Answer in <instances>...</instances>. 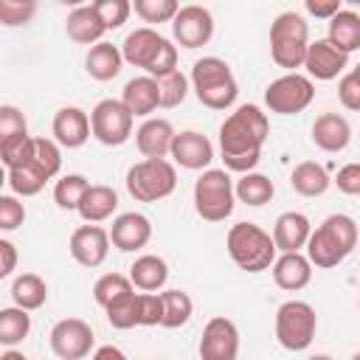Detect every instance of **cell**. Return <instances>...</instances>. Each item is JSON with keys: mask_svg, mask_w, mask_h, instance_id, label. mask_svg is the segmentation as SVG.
<instances>
[{"mask_svg": "<svg viewBox=\"0 0 360 360\" xmlns=\"http://www.w3.org/2000/svg\"><path fill=\"white\" fill-rule=\"evenodd\" d=\"M132 292H135L132 278H129V276H121V273H104V276L93 284V298H96V304L104 307V309L112 307L115 301L132 295Z\"/></svg>", "mask_w": 360, "mask_h": 360, "instance_id": "cell-34", "label": "cell"}, {"mask_svg": "<svg viewBox=\"0 0 360 360\" xmlns=\"http://www.w3.org/2000/svg\"><path fill=\"white\" fill-rule=\"evenodd\" d=\"M87 188H90V180L84 174H65L53 186V200L62 211H79Z\"/></svg>", "mask_w": 360, "mask_h": 360, "instance_id": "cell-36", "label": "cell"}, {"mask_svg": "<svg viewBox=\"0 0 360 360\" xmlns=\"http://www.w3.org/2000/svg\"><path fill=\"white\" fill-rule=\"evenodd\" d=\"M225 248L228 256L233 259L236 267H242L245 273H262L270 270L273 262L278 259V248L273 242V236L267 231H262L253 222H236L231 225L228 236H225Z\"/></svg>", "mask_w": 360, "mask_h": 360, "instance_id": "cell-3", "label": "cell"}, {"mask_svg": "<svg viewBox=\"0 0 360 360\" xmlns=\"http://www.w3.org/2000/svg\"><path fill=\"white\" fill-rule=\"evenodd\" d=\"M332 183L338 186V191H343V194H349V197H360V163H346V166H340Z\"/></svg>", "mask_w": 360, "mask_h": 360, "instance_id": "cell-50", "label": "cell"}, {"mask_svg": "<svg viewBox=\"0 0 360 360\" xmlns=\"http://www.w3.org/2000/svg\"><path fill=\"white\" fill-rule=\"evenodd\" d=\"M273 281L287 292H298L312 281V262L307 253H281L273 262Z\"/></svg>", "mask_w": 360, "mask_h": 360, "instance_id": "cell-21", "label": "cell"}, {"mask_svg": "<svg viewBox=\"0 0 360 360\" xmlns=\"http://www.w3.org/2000/svg\"><path fill=\"white\" fill-rule=\"evenodd\" d=\"M307 360H332L329 354H312V357H307Z\"/></svg>", "mask_w": 360, "mask_h": 360, "instance_id": "cell-55", "label": "cell"}, {"mask_svg": "<svg viewBox=\"0 0 360 360\" xmlns=\"http://www.w3.org/2000/svg\"><path fill=\"white\" fill-rule=\"evenodd\" d=\"M135 115L121 104V98H101L90 112L93 138L104 146H121L132 135Z\"/></svg>", "mask_w": 360, "mask_h": 360, "instance_id": "cell-8", "label": "cell"}, {"mask_svg": "<svg viewBox=\"0 0 360 360\" xmlns=\"http://www.w3.org/2000/svg\"><path fill=\"white\" fill-rule=\"evenodd\" d=\"M31 332V315L28 309L20 307H6L0 309V343L6 349H14L17 343H22Z\"/></svg>", "mask_w": 360, "mask_h": 360, "instance_id": "cell-33", "label": "cell"}, {"mask_svg": "<svg viewBox=\"0 0 360 360\" xmlns=\"http://www.w3.org/2000/svg\"><path fill=\"white\" fill-rule=\"evenodd\" d=\"M93 329L82 318H62L51 329V352L59 360H82L93 349Z\"/></svg>", "mask_w": 360, "mask_h": 360, "instance_id": "cell-9", "label": "cell"}, {"mask_svg": "<svg viewBox=\"0 0 360 360\" xmlns=\"http://www.w3.org/2000/svg\"><path fill=\"white\" fill-rule=\"evenodd\" d=\"M233 191H236V200L250 205V208H259L264 202L273 200L276 194V186L267 174H259V172H250V174H242L236 183H233Z\"/></svg>", "mask_w": 360, "mask_h": 360, "instance_id": "cell-31", "label": "cell"}, {"mask_svg": "<svg viewBox=\"0 0 360 360\" xmlns=\"http://www.w3.org/2000/svg\"><path fill=\"white\" fill-rule=\"evenodd\" d=\"M129 278H132L135 290H141V292H158V290H163V284L169 278V264L160 256H155V253H143V256H138L132 262Z\"/></svg>", "mask_w": 360, "mask_h": 360, "instance_id": "cell-26", "label": "cell"}, {"mask_svg": "<svg viewBox=\"0 0 360 360\" xmlns=\"http://www.w3.org/2000/svg\"><path fill=\"white\" fill-rule=\"evenodd\" d=\"M138 298H141V326H160L163 323L160 292H138Z\"/></svg>", "mask_w": 360, "mask_h": 360, "instance_id": "cell-48", "label": "cell"}, {"mask_svg": "<svg viewBox=\"0 0 360 360\" xmlns=\"http://www.w3.org/2000/svg\"><path fill=\"white\" fill-rule=\"evenodd\" d=\"M25 222V205L14 194L0 197V228L3 231H17Z\"/></svg>", "mask_w": 360, "mask_h": 360, "instance_id": "cell-47", "label": "cell"}, {"mask_svg": "<svg viewBox=\"0 0 360 360\" xmlns=\"http://www.w3.org/2000/svg\"><path fill=\"white\" fill-rule=\"evenodd\" d=\"M17 267V248L11 239H0V278H8Z\"/></svg>", "mask_w": 360, "mask_h": 360, "instance_id": "cell-52", "label": "cell"}, {"mask_svg": "<svg viewBox=\"0 0 360 360\" xmlns=\"http://www.w3.org/2000/svg\"><path fill=\"white\" fill-rule=\"evenodd\" d=\"M304 8H307L312 17L332 20V17L343 8V3H340V0H307V3H304Z\"/></svg>", "mask_w": 360, "mask_h": 360, "instance_id": "cell-51", "label": "cell"}, {"mask_svg": "<svg viewBox=\"0 0 360 360\" xmlns=\"http://www.w3.org/2000/svg\"><path fill=\"white\" fill-rule=\"evenodd\" d=\"M290 186H292L301 197H321V194H326V188L332 186V177H329V172H326L321 163L304 160V163H298V166L292 169Z\"/></svg>", "mask_w": 360, "mask_h": 360, "instance_id": "cell-29", "label": "cell"}, {"mask_svg": "<svg viewBox=\"0 0 360 360\" xmlns=\"http://www.w3.org/2000/svg\"><path fill=\"white\" fill-rule=\"evenodd\" d=\"M158 84H160V107H180L186 101V96H188V84L191 82H188L186 73L174 70V73L158 79Z\"/></svg>", "mask_w": 360, "mask_h": 360, "instance_id": "cell-43", "label": "cell"}, {"mask_svg": "<svg viewBox=\"0 0 360 360\" xmlns=\"http://www.w3.org/2000/svg\"><path fill=\"white\" fill-rule=\"evenodd\" d=\"M318 315L307 301H284L276 309V340L287 352H304L315 340Z\"/></svg>", "mask_w": 360, "mask_h": 360, "instance_id": "cell-6", "label": "cell"}, {"mask_svg": "<svg viewBox=\"0 0 360 360\" xmlns=\"http://www.w3.org/2000/svg\"><path fill=\"white\" fill-rule=\"evenodd\" d=\"M338 242L346 253H352L357 248V222L349 217V214H329L323 222H321Z\"/></svg>", "mask_w": 360, "mask_h": 360, "instance_id": "cell-42", "label": "cell"}, {"mask_svg": "<svg viewBox=\"0 0 360 360\" xmlns=\"http://www.w3.org/2000/svg\"><path fill=\"white\" fill-rule=\"evenodd\" d=\"M104 312H107L110 326H115V329H135V326H141V298H138V292L115 301Z\"/></svg>", "mask_w": 360, "mask_h": 360, "instance_id": "cell-39", "label": "cell"}, {"mask_svg": "<svg viewBox=\"0 0 360 360\" xmlns=\"http://www.w3.org/2000/svg\"><path fill=\"white\" fill-rule=\"evenodd\" d=\"M93 360H129L118 346H98L93 352Z\"/></svg>", "mask_w": 360, "mask_h": 360, "instance_id": "cell-53", "label": "cell"}, {"mask_svg": "<svg viewBox=\"0 0 360 360\" xmlns=\"http://www.w3.org/2000/svg\"><path fill=\"white\" fill-rule=\"evenodd\" d=\"M326 39L340 48L343 53H352L360 48V14L352 8H340L332 20H329V31Z\"/></svg>", "mask_w": 360, "mask_h": 360, "instance_id": "cell-27", "label": "cell"}, {"mask_svg": "<svg viewBox=\"0 0 360 360\" xmlns=\"http://www.w3.org/2000/svg\"><path fill=\"white\" fill-rule=\"evenodd\" d=\"M163 329H180L191 321L194 315V301L186 290H163Z\"/></svg>", "mask_w": 360, "mask_h": 360, "instance_id": "cell-32", "label": "cell"}, {"mask_svg": "<svg viewBox=\"0 0 360 360\" xmlns=\"http://www.w3.org/2000/svg\"><path fill=\"white\" fill-rule=\"evenodd\" d=\"M309 42H270V56L278 68H287L295 73V68H304Z\"/></svg>", "mask_w": 360, "mask_h": 360, "instance_id": "cell-41", "label": "cell"}, {"mask_svg": "<svg viewBox=\"0 0 360 360\" xmlns=\"http://www.w3.org/2000/svg\"><path fill=\"white\" fill-rule=\"evenodd\" d=\"M121 65H124V56H121V48L112 45V42H98L87 51L84 56V70L90 73V79L96 82H110L121 73Z\"/></svg>", "mask_w": 360, "mask_h": 360, "instance_id": "cell-24", "label": "cell"}, {"mask_svg": "<svg viewBox=\"0 0 360 360\" xmlns=\"http://www.w3.org/2000/svg\"><path fill=\"white\" fill-rule=\"evenodd\" d=\"M191 90L208 110H228L239 96V84L231 73V65L219 56H202L191 68Z\"/></svg>", "mask_w": 360, "mask_h": 360, "instance_id": "cell-2", "label": "cell"}, {"mask_svg": "<svg viewBox=\"0 0 360 360\" xmlns=\"http://www.w3.org/2000/svg\"><path fill=\"white\" fill-rule=\"evenodd\" d=\"M11 301H14V307L28 309V312L39 309V307L48 301V284H45V278L37 276V273H22V276H17V278L11 281Z\"/></svg>", "mask_w": 360, "mask_h": 360, "instance_id": "cell-30", "label": "cell"}, {"mask_svg": "<svg viewBox=\"0 0 360 360\" xmlns=\"http://www.w3.org/2000/svg\"><path fill=\"white\" fill-rule=\"evenodd\" d=\"M352 360H360V352H354V354H352Z\"/></svg>", "mask_w": 360, "mask_h": 360, "instance_id": "cell-56", "label": "cell"}, {"mask_svg": "<svg viewBox=\"0 0 360 360\" xmlns=\"http://www.w3.org/2000/svg\"><path fill=\"white\" fill-rule=\"evenodd\" d=\"M93 8H96V14L101 17L104 28H107V31H115V28H121V25L129 20L132 3H127V0H96Z\"/></svg>", "mask_w": 360, "mask_h": 360, "instance_id": "cell-44", "label": "cell"}, {"mask_svg": "<svg viewBox=\"0 0 360 360\" xmlns=\"http://www.w3.org/2000/svg\"><path fill=\"white\" fill-rule=\"evenodd\" d=\"M22 135H28L25 115L14 104H3L0 107V143L3 141H14V138H22Z\"/></svg>", "mask_w": 360, "mask_h": 360, "instance_id": "cell-46", "label": "cell"}, {"mask_svg": "<svg viewBox=\"0 0 360 360\" xmlns=\"http://www.w3.org/2000/svg\"><path fill=\"white\" fill-rule=\"evenodd\" d=\"M110 253V231H104L101 225H79L70 233V256L82 264V267H98L104 264Z\"/></svg>", "mask_w": 360, "mask_h": 360, "instance_id": "cell-13", "label": "cell"}, {"mask_svg": "<svg viewBox=\"0 0 360 360\" xmlns=\"http://www.w3.org/2000/svg\"><path fill=\"white\" fill-rule=\"evenodd\" d=\"M352 141V127L338 112H323L312 124V143L323 152H343Z\"/></svg>", "mask_w": 360, "mask_h": 360, "instance_id": "cell-22", "label": "cell"}, {"mask_svg": "<svg viewBox=\"0 0 360 360\" xmlns=\"http://www.w3.org/2000/svg\"><path fill=\"white\" fill-rule=\"evenodd\" d=\"M152 239V222L138 214V211H127V214H118L112 219V228H110V242L112 248L124 250V253H132V250H141L146 248Z\"/></svg>", "mask_w": 360, "mask_h": 360, "instance_id": "cell-16", "label": "cell"}, {"mask_svg": "<svg viewBox=\"0 0 360 360\" xmlns=\"http://www.w3.org/2000/svg\"><path fill=\"white\" fill-rule=\"evenodd\" d=\"M338 98L346 110H354L360 112V73H346L340 76V84H338Z\"/></svg>", "mask_w": 360, "mask_h": 360, "instance_id": "cell-49", "label": "cell"}, {"mask_svg": "<svg viewBox=\"0 0 360 360\" xmlns=\"http://www.w3.org/2000/svg\"><path fill=\"white\" fill-rule=\"evenodd\" d=\"M34 14H37L34 0H0V22L8 25V28L28 25Z\"/></svg>", "mask_w": 360, "mask_h": 360, "instance_id": "cell-45", "label": "cell"}, {"mask_svg": "<svg viewBox=\"0 0 360 360\" xmlns=\"http://www.w3.org/2000/svg\"><path fill=\"white\" fill-rule=\"evenodd\" d=\"M239 357V329L231 318L217 315L202 326L200 360H236Z\"/></svg>", "mask_w": 360, "mask_h": 360, "instance_id": "cell-10", "label": "cell"}, {"mask_svg": "<svg viewBox=\"0 0 360 360\" xmlns=\"http://www.w3.org/2000/svg\"><path fill=\"white\" fill-rule=\"evenodd\" d=\"M172 34L183 48H202L214 37V17L202 6H180L177 17L172 20Z\"/></svg>", "mask_w": 360, "mask_h": 360, "instance_id": "cell-11", "label": "cell"}, {"mask_svg": "<svg viewBox=\"0 0 360 360\" xmlns=\"http://www.w3.org/2000/svg\"><path fill=\"white\" fill-rule=\"evenodd\" d=\"M118 208V194L112 186H104V183H96L87 188L82 205H79V217L87 222V225H96V222H104L115 214Z\"/></svg>", "mask_w": 360, "mask_h": 360, "instance_id": "cell-25", "label": "cell"}, {"mask_svg": "<svg viewBox=\"0 0 360 360\" xmlns=\"http://www.w3.org/2000/svg\"><path fill=\"white\" fill-rule=\"evenodd\" d=\"M121 104L135 115V118H149L160 107V84L152 76H135L124 84Z\"/></svg>", "mask_w": 360, "mask_h": 360, "instance_id": "cell-20", "label": "cell"}, {"mask_svg": "<svg viewBox=\"0 0 360 360\" xmlns=\"http://www.w3.org/2000/svg\"><path fill=\"white\" fill-rule=\"evenodd\" d=\"M132 8L143 22L155 25V22H172L180 11V3H174V0H135Z\"/></svg>", "mask_w": 360, "mask_h": 360, "instance_id": "cell-40", "label": "cell"}, {"mask_svg": "<svg viewBox=\"0 0 360 360\" xmlns=\"http://www.w3.org/2000/svg\"><path fill=\"white\" fill-rule=\"evenodd\" d=\"M354 73H360V65H357V68H354Z\"/></svg>", "mask_w": 360, "mask_h": 360, "instance_id": "cell-57", "label": "cell"}, {"mask_svg": "<svg viewBox=\"0 0 360 360\" xmlns=\"http://www.w3.org/2000/svg\"><path fill=\"white\" fill-rule=\"evenodd\" d=\"M174 127L166 118H146L135 129V146L146 160H166L174 143Z\"/></svg>", "mask_w": 360, "mask_h": 360, "instance_id": "cell-15", "label": "cell"}, {"mask_svg": "<svg viewBox=\"0 0 360 360\" xmlns=\"http://www.w3.org/2000/svg\"><path fill=\"white\" fill-rule=\"evenodd\" d=\"M236 191L228 169H205L194 183V208L208 222H222L233 214Z\"/></svg>", "mask_w": 360, "mask_h": 360, "instance_id": "cell-4", "label": "cell"}, {"mask_svg": "<svg viewBox=\"0 0 360 360\" xmlns=\"http://www.w3.org/2000/svg\"><path fill=\"white\" fill-rule=\"evenodd\" d=\"M309 236H312V222L307 214H301V211L278 214V219L273 225V242H276L278 253H301V248H307Z\"/></svg>", "mask_w": 360, "mask_h": 360, "instance_id": "cell-18", "label": "cell"}, {"mask_svg": "<svg viewBox=\"0 0 360 360\" xmlns=\"http://www.w3.org/2000/svg\"><path fill=\"white\" fill-rule=\"evenodd\" d=\"M270 42H309V25L298 11H284L270 22Z\"/></svg>", "mask_w": 360, "mask_h": 360, "instance_id": "cell-35", "label": "cell"}, {"mask_svg": "<svg viewBox=\"0 0 360 360\" xmlns=\"http://www.w3.org/2000/svg\"><path fill=\"white\" fill-rule=\"evenodd\" d=\"M309 79L318 82H332L338 79L346 68H349V53H343L340 48H335L329 39H315L307 48V62H304Z\"/></svg>", "mask_w": 360, "mask_h": 360, "instance_id": "cell-14", "label": "cell"}, {"mask_svg": "<svg viewBox=\"0 0 360 360\" xmlns=\"http://www.w3.org/2000/svg\"><path fill=\"white\" fill-rule=\"evenodd\" d=\"M180 169H191V172H205L214 160V143L197 132V129H183L174 135L172 143V155H169Z\"/></svg>", "mask_w": 360, "mask_h": 360, "instance_id": "cell-12", "label": "cell"}, {"mask_svg": "<svg viewBox=\"0 0 360 360\" xmlns=\"http://www.w3.org/2000/svg\"><path fill=\"white\" fill-rule=\"evenodd\" d=\"M45 183H48V177L34 163H25L20 169H8V188L17 197H34L45 188Z\"/></svg>", "mask_w": 360, "mask_h": 360, "instance_id": "cell-37", "label": "cell"}, {"mask_svg": "<svg viewBox=\"0 0 360 360\" xmlns=\"http://www.w3.org/2000/svg\"><path fill=\"white\" fill-rule=\"evenodd\" d=\"M0 360H28L22 352H17V349H6L3 354H0Z\"/></svg>", "mask_w": 360, "mask_h": 360, "instance_id": "cell-54", "label": "cell"}, {"mask_svg": "<svg viewBox=\"0 0 360 360\" xmlns=\"http://www.w3.org/2000/svg\"><path fill=\"white\" fill-rule=\"evenodd\" d=\"M349 253L340 248V242L323 228L318 225L307 242V259L315 264V267H338Z\"/></svg>", "mask_w": 360, "mask_h": 360, "instance_id": "cell-28", "label": "cell"}, {"mask_svg": "<svg viewBox=\"0 0 360 360\" xmlns=\"http://www.w3.org/2000/svg\"><path fill=\"white\" fill-rule=\"evenodd\" d=\"M315 98V84L304 73H284L264 90V104L270 112L278 115H298L304 112Z\"/></svg>", "mask_w": 360, "mask_h": 360, "instance_id": "cell-7", "label": "cell"}, {"mask_svg": "<svg viewBox=\"0 0 360 360\" xmlns=\"http://www.w3.org/2000/svg\"><path fill=\"white\" fill-rule=\"evenodd\" d=\"M65 31H68V37H70L76 45H90V48L98 45L101 37L107 34V28H104L101 17L96 14L93 3H90V6H76V8L68 14V20H65Z\"/></svg>", "mask_w": 360, "mask_h": 360, "instance_id": "cell-23", "label": "cell"}, {"mask_svg": "<svg viewBox=\"0 0 360 360\" xmlns=\"http://www.w3.org/2000/svg\"><path fill=\"white\" fill-rule=\"evenodd\" d=\"M31 163L48 180L56 177L59 169H62V149H59V143L53 138H34V158H31Z\"/></svg>", "mask_w": 360, "mask_h": 360, "instance_id": "cell-38", "label": "cell"}, {"mask_svg": "<svg viewBox=\"0 0 360 360\" xmlns=\"http://www.w3.org/2000/svg\"><path fill=\"white\" fill-rule=\"evenodd\" d=\"M53 141L65 149H79L87 143V138L93 135V127H90V115L82 110V107H62L56 115H53Z\"/></svg>", "mask_w": 360, "mask_h": 360, "instance_id": "cell-17", "label": "cell"}, {"mask_svg": "<svg viewBox=\"0 0 360 360\" xmlns=\"http://www.w3.org/2000/svg\"><path fill=\"white\" fill-rule=\"evenodd\" d=\"M163 42H166V37H160L155 28L143 25V28H135V31L127 34V39L121 42V56H124L127 65L149 70V65L155 62Z\"/></svg>", "mask_w": 360, "mask_h": 360, "instance_id": "cell-19", "label": "cell"}, {"mask_svg": "<svg viewBox=\"0 0 360 360\" xmlns=\"http://www.w3.org/2000/svg\"><path fill=\"white\" fill-rule=\"evenodd\" d=\"M270 135V121L256 104L236 107L219 127V155L228 172L250 174L262 160V146Z\"/></svg>", "mask_w": 360, "mask_h": 360, "instance_id": "cell-1", "label": "cell"}, {"mask_svg": "<svg viewBox=\"0 0 360 360\" xmlns=\"http://www.w3.org/2000/svg\"><path fill=\"white\" fill-rule=\"evenodd\" d=\"M177 186V169L172 160H141L127 172V191L138 202H158Z\"/></svg>", "mask_w": 360, "mask_h": 360, "instance_id": "cell-5", "label": "cell"}]
</instances>
